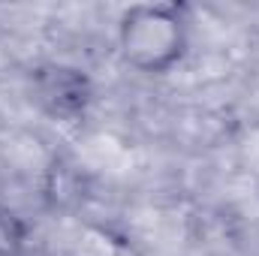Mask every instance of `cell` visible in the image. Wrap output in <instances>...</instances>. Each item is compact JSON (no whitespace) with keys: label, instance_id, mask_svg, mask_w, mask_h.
<instances>
[{"label":"cell","instance_id":"2","mask_svg":"<svg viewBox=\"0 0 259 256\" xmlns=\"http://www.w3.org/2000/svg\"><path fill=\"white\" fill-rule=\"evenodd\" d=\"M94 88L84 69L49 64L33 72V100L55 118H78L91 106Z\"/></svg>","mask_w":259,"mask_h":256},{"label":"cell","instance_id":"3","mask_svg":"<svg viewBox=\"0 0 259 256\" xmlns=\"http://www.w3.org/2000/svg\"><path fill=\"white\" fill-rule=\"evenodd\" d=\"M27 244V226L18 214L0 208V256H21Z\"/></svg>","mask_w":259,"mask_h":256},{"label":"cell","instance_id":"1","mask_svg":"<svg viewBox=\"0 0 259 256\" xmlns=\"http://www.w3.org/2000/svg\"><path fill=\"white\" fill-rule=\"evenodd\" d=\"M190 49L187 9L178 3H133L118 18V52L142 75H163Z\"/></svg>","mask_w":259,"mask_h":256}]
</instances>
